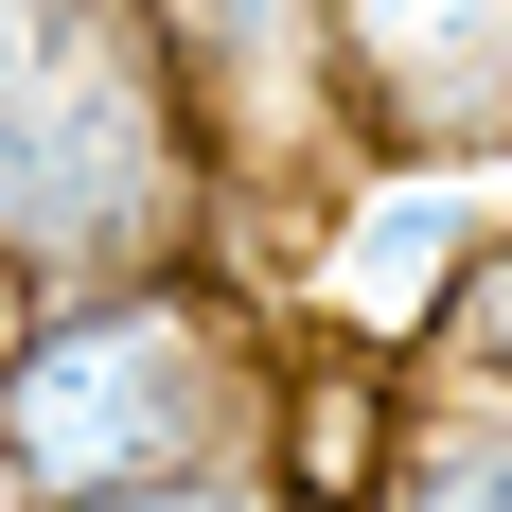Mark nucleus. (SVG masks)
Returning <instances> with one entry per match:
<instances>
[{
    "label": "nucleus",
    "instance_id": "obj_1",
    "mask_svg": "<svg viewBox=\"0 0 512 512\" xmlns=\"http://www.w3.org/2000/svg\"><path fill=\"white\" fill-rule=\"evenodd\" d=\"M265 424H283V301L230 248L36 283L0 318V495L36 512H248Z\"/></svg>",
    "mask_w": 512,
    "mask_h": 512
},
{
    "label": "nucleus",
    "instance_id": "obj_2",
    "mask_svg": "<svg viewBox=\"0 0 512 512\" xmlns=\"http://www.w3.org/2000/svg\"><path fill=\"white\" fill-rule=\"evenodd\" d=\"M212 230H230V177H212V142H195L159 53L0 124V283L18 301L36 283H106V265H177Z\"/></svg>",
    "mask_w": 512,
    "mask_h": 512
},
{
    "label": "nucleus",
    "instance_id": "obj_3",
    "mask_svg": "<svg viewBox=\"0 0 512 512\" xmlns=\"http://www.w3.org/2000/svg\"><path fill=\"white\" fill-rule=\"evenodd\" d=\"M477 212H495V177H460V159H336L283 212V248H265V301L301 336H336V354L407 371L442 283H460V248H477Z\"/></svg>",
    "mask_w": 512,
    "mask_h": 512
},
{
    "label": "nucleus",
    "instance_id": "obj_4",
    "mask_svg": "<svg viewBox=\"0 0 512 512\" xmlns=\"http://www.w3.org/2000/svg\"><path fill=\"white\" fill-rule=\"evenodd\" d=\"M318 124L336 159L512 177V0H318Z\"/></svg>",
    "mask_w": 512,
    "mask_h": 512
},
{
    "label": "nucleus",
    "instance_id": "obj_5",
    "mask_svg": "<svg viewBox=\"0 0 512 512\" xmlns=\"http://www.w3.org/2000/svg\"><path fill=\"white\" fill-rule=\"evenodd\" d=\"M407 371H442V389H512V212H477V248H460V283H442V318H424Z\"/></svg>",
    "mask_w": 512,
    "mask_h": 512
}]
</instances>
